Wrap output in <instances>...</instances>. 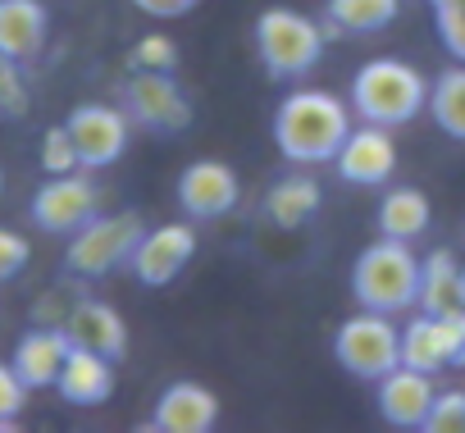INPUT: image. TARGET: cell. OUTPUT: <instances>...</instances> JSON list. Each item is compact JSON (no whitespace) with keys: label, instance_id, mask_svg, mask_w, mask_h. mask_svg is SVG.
<instances>
[{"label":"cell","instance_id":"1f68e13d","mask_svg":"<svg viewBox=\"0 0 465 433\" xmlns=\"http://www.w3.org/2000/svg\"><path fill=\"white\" fill-rule=\"evenodd\" d=\"M133 5L142 15H151V19H183V15H192L201 5V0H133Z\"/></svg>","mask_w":465,"mask_h":433},{"label":"cell","instance_id":"ac0fdd59","mask_svg":"<svg viewBox=\"0 0 465 433\" xmlns=\"http://www.w3.org/2000/svg\"><path fill=\"white\" fill-rule=\"evenodd\" d=\"M55 392L69 406H105L114 397V360L92 351V347H74L64 369H60Z\"/></svg>","mask_w":465,"mask_h":433},{"label":"cell","instance_id":"3957f363","mask_svg":"<svg viewBox=\"0 0 465 433\" xmlns=\"http://www.w3.org/2000/svg\"><path fill=\"white\" fill-rule=\"evenodd\" d=\"M351 292L361 306L383 310V315L420 306V261H415L411 242L379 238L374 247H365L351 265Z\"/></svg>","mask_w":465,"mask_h":433},{"label":"cell","instance_id":"5bb4252c","mask_svg":"<svg viewBox=\"0 0 465 433\" xmlns=\"http://www.w3.org/2000/svg\"><path fill=\"white\" fill-rule=\"evenodd\" d=\"M74 351V338L64 324H33L19 342H15V374L28 383V392H42V388H55L60 383V369Z\"/></svg>","mask_w":465,"mask_h":433},{"label":"cell","instance_id":"4dcf8cb0","mask_svg":"<svg viewBox=\"0 0 465 433\" xmlns=\"http://www.w3.org/2000/svg\"><path fill=\"white\" fill-rule=\"evenodd\" d=\"M28 261H33L28 238L15 233V229H0V283H15L28 270Z\"/></svg>","mask_w":465,"mask_h":433},{"label":"cell","instance_id":"30bf717a","mask_svg":"<svg viewBox=\"0 0 465 433\" xmlns=\"http://www.w3.org/2000/svg\"><path fill=\"white\" fill-rule=\"evenodd\" d=\"M242 201V178L223 160H192L178 173V205L187 220H223Z\"/></svg>","mask_w":465,"mask_h":433},{"label":"cell","instance_id":"8992f818","mask_svg":"<svg viewBox=\"0 0 465 433\" xmlns=\"http://www.w3.org/2000/svg\"><path fill=\"white\" fill-rule=\"evenodd\" d=\"M96 214H101V187H96L92 169L46 173V182L28 201V220L46 238H74L87 220H96Z\"/></svg>","mask_w":465,"mask_h":433},{"label":"cell","instance_id":"484cf974","mask_svg":"<svg viewBox=\"0 0 465 433\" xmlns=\"http://www.w3.org/2000/svg\"><path fill=\"white\" fill-rule=\"evenodd\" d=\"M128 69L173 74V69H178V46H173L164 33H146L142 42H133V51H128Z\"/></svg>","mask_w":465,"mask_h":433},{"label":"cell","instance_id":"4316f807","mask_svg":"<svg viewBox=\"0 0 465 433\" xmlns=\"http://www.w3.org/2000/svg\"><path fill=\"white\" fill-rule=\"evenodd\" d=\"M42 169H46V173H74V169H83L69 123L46 128V137H42Z\"/></svg>","mask_w":465,"mask_h":433},{"label":"cell","instance_id":"8fae6325","mask_svg":"<svg viewBox=\"0 0 465 433\" xmlns=\"http://www.w3.org/2000/svg\"><path fill=\"white\" fill-rule=\"evenodd\" d=\"M401 365L438 374L447 365H465V315H420L401 329Z\"/></svg>","mask_w":465,"mask_h":433},{"label":"cell","instance_id":"603a6c76","mask_svg":"<svg viewBox=\"0 0 465 433\" xmlns=\"http://www.w3.org/2000/svg\"><path fill=\"white\" fill-rule=\"evenodd\" d=\"M374 224H379L383 238L415 242V238L429 229V196H424L420 187H388L383 201H379Z\"/></svg>","mask_w":465,"mask_h":433},{"label":"cell","instance_id":"5b68a950","mask_svg":"<svg viewBox=\"0 0 465 433\" xmlns=\"http://www.w3.org/2000/svg\"><path fill=\"white\" fill-rule=\"evenodd\" d=\"M142 214L137 210H119V214H96L87 220L69 247H64V270L74 279H105L119 265L133 261V247L142 242Z\"/></svg>","mask_w":465,"mask_h":433},{"label":"cell","instance_id":"4fadbf2b","mask_svg":"<svg viewBox=\"0 0 465 433\" xmlns=\"http://www.w3.org/2000/svg\"><path fill=\"white\" fill-rule=\"evenodd\" d=\"M333 164H338V178L351 187H388V178L397 169V142L383 123H361L347 133Z\"/></svg>","mask_w":465,"mask_h":433},{"label":"cell","instance_id":"ffe728a7","mask_svg":"<svg viewBox=\"0 0 465 433\" xmlns=\"http://www.w3.org/2000/svg\"><path fill=\"white\" fill-rule=\"evenodd\" d=\"M420 306L429 315H465V265L447 247L420 261Z\"/></svg>","mask_w":465,"mask_h":433},{"label":"cell","instance_id":"f546056e","mask_svg":"<svg viewBox=\"0 0 465 433\" xmlns=\"http://www.w3.org/2000/svg\"><path fill=\"white\" fill-rule=\"evenodd\" d=\"M424 433H465V392H438Z\"/></svg>","mask_w":465,"mask_h":433},{"label":"cell","instance_id":"cb8c5ba5","mask_svg":"<svg viewBox=\"0 0 465 433\" xmlns=\"http://www.w3.org/2000/svg\"><path fill=\"white\" fill-rule=\"evenodd\" d=\"M429 110H433V123L465 142V60H456L451 69H442L429 87Z\"/></svg>","mask_w":465,"mask_h":433},{"label":"cell","instance_id":"7a4b0ae2","mask_svg":"<svg viewBox=\"0 0 465 433\" xmlns=\"http://www.w3.org/2000/svg\"><path fill=\"white\" fill-rule=\"evenodd\" d=\"M429 105V78L420 69H411L406 60H370L356 69L351 78V110L365 123H383V128H401L411 123L420 110Z\"/></svg>","mask_w":465,"mask_h":433},{"label":"cell","instance_id":"6da1fadb","mask_svg":"<svg viewBox=\"0 0 465 433\" xmlns=\"http://www.w3.org/2000/svg\"><path fill=\"white\" fill-rule=\"evenodd\" d=\"M351 133V110L320 87H297L274 110V146L292 164H324L342 151Z\"/></svg>","mask_w":465,"mask_h":433},{"label":"cell","instance_id":"44dd1931","mask_svg":"<svg viewBox=\"0 0 465 433\" xmlns=\"http://www.w3.org/2000/svg\"><path fill=\"white\" fill-rule=\"evenodd\" d=\"M320 201H324V187L311 173H288L265 192V220L274 229H302L320 214Z\"/></svg>","mask_w":465,"mask_h":433},{"label":"cell","instance_id":"83f0119b","mask_svg":"<svg viewBox=\"0 0 465 433\" xmlns=\"http://www.w3.org/2000/svg\"><path fill=\"white\" fill-rule=\"evenodd\" d=\"M433 5V24H438V37L442 46L465 60V0H429Z\"/></svg>","mask_w":465,"mask_h":433},{"label":"cell","instance_id":"f1b7e54d","mask_svg":"<svg viewBox=\"0 0 465 433\" xmlns=\"http://www.w3.org/2000/svg\"><path fill=\"white\" fill-rule=\"evenodd\" d=\"M28 406V383L15 374L10 360H0V433L19 428V410Z\"/></svg>","mask_w":465,"mask_h":433},{"label":"cell","instance_id":"d4e9b609","mask_svg":"<svg viewBox=\"0 0 465 433\" xmlns=\"http://www.w3.org/2000/svg\"><path fill=\"white\" fill-rule=\"evenodd\" d=\"M28 105H33V96H28L19 60H10L5 51H0V119H24Z\"/></svg>","mask_w":465,"mask_h":433},{"label":"cell","instance_id":"7402d4cb","mask_svg":"<svg viewBox=\"0 0 465 433\" xmlns=\"http://www.w3.org/2000/svg\"><path fill=\"white\" fill-rule=\"evenodd\" d=\"M401 0H329L324 10V37H374L388 24H397Z\"/></svg>","mask_w":465,"mask_h":433},{"label":"cell","instance_id":"d6986e66","mask_svg":"<svg viewBox=\"0 0 465 433\" xmlns=\"http://www.w3.org/2000/svg\"><path fill=\"white\" fill-rule=\"evenodd\" d=\"M51 33V10L42 0H0V51L28 64L42 55Z\"/></svg>","mask_w":465,"mask_h":433},{"label":"cell","instance_id":"9c48e42d","mask_svg":"<svg viewBox=\"0 0 465 433\" xmlns=\"http://www.w3.org/2000/svg\"><path fill=\"white\" fill-rule=\"evenodd\" d=\"M64 123H69V133H74V146H78L83 169H92V173L119 164V155L128 151V137H133L128 110H124V105H105V101L74 105Z\"/></svg>","mask_w":465,"mask_h":433},{"label":"cell","instance_id":"2e32d148","mask_svg":"<svg viewBox=\"0 0 465 433\" xmlns=\"http://www.w3.org/2000/svg\"><path fill=\"white\" fill-rule=\"evenodd\" d=\"M433 379L424 369H411V365H397L392 374L379 379V415L392 424V428H424L429 410H433Z\"/></svg>","mask_w":465,"mask_h":433},{"label":"cell","instance_id":"52a82bcc","mask_svg":"<svg viewBox=\"0 0 465 433\" xmlns=\"http://www.w3.org/2000/svg\"><path fill=\"white\" fill-rule=\"evenodd\" d=\"M333 356L347 374L365 379V383H379L383 374H392L401 365V333L397 324L383 315V310H361L351 320L338 324V338H333Z\"/></svg>","mask_w":465,"mask_h":433},{"label":"cell","instance_id":"ba28073f","mask_svg":"<svg viewBox=\"0 0 465 433\" xmlns=\"http://www.w3.org/2000/svg\"><path fill=\"white\" fill-rule=\"evenodd\" d=\"M119 105L128 110V119L146 133L173 137L192 128V101L183 96V87L173 83V74H155V69H133L119 83Z\"/></svg>","mask_w":465,"mask_h":433},{"label":"cell","instance_id":"d6a6232c","mask_svg":"<svg viewBox=\"0 0 465 433\" xmlns=\"http://www.w3.org/2000/svg\"><path fill=\"white\" fill-rule=\"evenodd\" d=\"M0 192H5V173H0Z\"/></svg>","mask_w":465,"mask_h":433},{"label":"cell","instance_id":"277c9868","mask_svg":"<svg viewBox=\"0 0 465 433\" xmlns=\"http://www.w3.org/2000/svg\"><path fill=\"white\" fill-rule=\"evenodd\" d=\"M324 46H329L324 24H315L302 10L274 5L256 19V55H261L265 74L279 78V83H297V78L315 74Z\"/></svg>","mask_w":465,"mask_h":433},{"label":"cell","instance_id":"7c38bea8","mask_svg":"<svg viewBox=\"0 0 465 433\" xmlns=\"http://www.w3.org/2000/svg\"><path fill=\"white\" fill-rule=\"evenodd\" d=\"M196 256V229L192 224H160V229H146L142 242L133 247V279L142 288H169Z\"/></svg>","mask_w":465,"mask_h":433},{"label":"cell","instance_id":"e0dca14e","mask_svg":"<svg viewBox=\"0 0 465 433\" xmlns=\"http://www.w3.org/2000/svg\"><path fill=\"white\" fill-rule=\"evenodd\" d=\"M64 329H69L74 347H92V351H101L110 360H124L128 356V324L105 301H92V297L74 301L69 315H64Z\"/></svg>","mask_w":465,"mask_h":433},{"label":"cell","instance_id":"9a60e30c","mask_svg":"<svg viewBox=\"0 0 465 433\" xmlns=\"http://www.w3.org/2000/svg\"><path fill=\"white\" fill-rule=\"evenodd\" d=\"M214 419H219V397L205 383H192V379L169 383L155 397V410H151L155 433H210Z\"/></svg>","mask_w":465,"mask_h":433}]
</instances>
